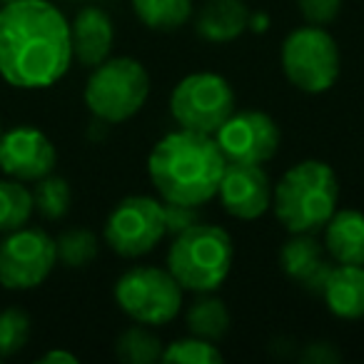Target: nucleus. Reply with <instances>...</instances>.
<instances>
[{
	"label": "nucleus",
	"instance_id": "nucleus-1",
	"mask_svg": "<svg viewBox=\"0 0 364 364\" xmlns=\"http://www.w3.org/2000/svg\"><path fill=\"white\" fill-rule=\"evenodd\" d=\"M73 63L70 23L48 0L0 8V77L21 90L55 85Z\"/></svg>",
	"mask_w": 364,
	"mask_h": 364
},
{
	"label": "nucleus",
	"instance_id": "nucleus-2",
	"mask_svg": "<svg viewBox=\"0 0 364 364\" xmlns=\"http://www.w3.org/2000/svg\"><path fill=\"white\" fill-rule=\"evenodd\" d=\"M228 160L213 135L185 130L167 132L147 157V175L162 203L200 208L218 198Z\"/></svg>",
	"mask_w": 364,
	"mask_h": 364
},
{
	"label": "nucleus",
	"instance_id": "nucleus-3",
	"mask_svg": "<svg viewBox=\"0 0 364 364\" xmlns=\"http://www.w3.org/2000/svg\"><path fill=\"white\" fill-rule=\"evenodd\" d=\"M339 182L322 160H302L289 167L272 190V208L279 225L292 235H314L334 215Z\"/></svg>",
	"mask_w": 364,
	"mask_h": 364
},
{
	"label": "nucleus",
	"instance_id": "nucleus-4",
	"mask_svg": "<svg viewBox=\"0 0 364 364\" xmlns=\"http://www.w3.org/2000/svg\"><path fill=\"white\" fill-rule=\"evenodd\" d=\"M232 237L220 225L198 223L175 235L167 250V269L190 292H215L232 269Z\"/></svg>",
	"mask_w": 364,
	"mask_h": 364
},
{
	"label": "nucleus",
	"instance_id": "nucleus-5",
	"mask_svg": "<svg viewBox=\"0 0 364 364\" xmlns=\"http://www.w3.org/2000/svg\"><path fill=\"white\" fill-rule=\"evenodd\" d=\"M150 95V75L135 58H107L92 68L85 105L100 122L117 125L142 110Z\"/></svg>",
	"mask_w": 364,
	"mask_h": 364
},
{
	"label": "nucleus",
	"instance_id": "nucleus-6",
	"mask_svg": "<svg viewBox=\"0 0 364 364\" xmlns=\"http://www.w3.org/2000/svg\"><path fill=\"white\" fill-rule=\"evenodd\" d=\"M282 70L297 90L307 95L327 92L339 77L337 41L322 26H302L282 43Z\"/></svg>",
	"mask_w": 364,
	"mask_h": 364
},
{
	"label": "nucleus",
	"instance_id": "nucleus-7",
	"mask_svg": "<svg viewBox=\"0 0 364 364\" xmlns=\"http://www.w3.org/2000/svg\"><path fill=\"white\" fill-rule=\"evenodd\" d=\"M182 292L170 269L137 264L115 282V302L130 319L140 324H167L180 314Z\"/></svg>",
	"mask_w": 364,
	"mask_h": 364
},
{
	"label": "nucleus",
	"instance_id": "nucleus-8",
	"mask_svg": "<svg viewBox=\"0 0 364 364\" xmlns=\"http://www.w3.org/2000/svg\"><path fill=\"white\" fill-rule=\"evenodd\" d=\"M170 112L185 130L215 135L235 112V90L218 73H193L175 85Z\"/></svg>",
	"mask_w": 364,
	"mask_h": 364
},
{
	"label": "nucleus",
	"instance_id": "nucleus-9",
	"mask_svg": "<svg viewBox=\"0 0 364 364\" xmlns=\"http://www.w3.org/2000/svg\"><path fill=\"white\" fill-rule=\"evenodd\" d=\"M165 235V203L145 195L120 200L105 220V242L120 257H142L152 252Z\"/></svg>",
	"mask_w": 364,
	"mask_h": 364
},
{
	"label": "nucleus",
	"instance_id": "nucleus-10",
	"mask_svg": "<svg viewBox=\"0 0 364 364\" xmlns=\"http://www.w3.org/2000/svg\"><path fill=\"white\" fill-rule=\"evenodd\" d=\"M58 264L55 240L38 228L8 232L0 242V284L6 289H33Z\"/></svg>",
	"mask_w": 364,
	"mask_h": 364
},
{
	"label": "nucleus",
	"instance_id": "nucleus-11",
	"mask_svg": "<svg viewBox=\"0 0 364 364\" xmlns=\"http://www.w3.org/2000/svg\"><path fill=\"white\" fill-rule=\"evenodd\" d=\"M213 137L228 162L264 165L277 155L282 132L267 112L242 110L232 112Z\"/></svg>",
	"mask_w": 364,
	"mask_h": 364
},
{
	"label": "nucleus",
	"instance_id": "nucleus-12",
	"mask_svg": "<svg viewBox=\"0 0 364 364\" xmlns=\"http://www.w3.org/2000/svg\"><path fill=\"white\" fill-rule=\"evenodd\" d=\"M58 152L46 132L18 125L0 135V170L21 182H36L55 170Z\"/></svg>",
	"mask_w": 364,
	"mask_h": 364
},
{
	"label": "nucleus",
	"instance_id": "nucleus-13",
	"mask_svg": "<svg viewBox=\"0 0 364 364\" xmlns=\"http://www.w3.org/2000/svg\"><path fill=\"white\" fill-rule=\"evenodd\" d=\"M272 182L262 165L228 162L220 180L218 198L223 210L237 220H257L272 208Z\"/></svg>",
	"mask_w": 364,
	"mask_h": 364
},
{
	"label": "nucleus",
	"instance_id": "nucleus-14",
	"mask_svg": "<svg viewBox=\"0 0 364 364\" xmlns=\"http://www.w3.org/2000/svg\"><path fill=\"white\" fill-rule=\"evenodd\" d=\"M279 267L299 287L319 297L334 264L327 262L324 245H319L312 235H292V240H287L279 250Z\"/></svg>",
	"mask_w": 364,
	"mask_h": 364
},
{
	"label": "nucleus",
	"instance_id": "nucleus-15",
	"mask_svg": "<svg viewBox=\"0 0 364 364\" xmlns=\"http://www.w3.org/2000/svg\"><path fill=\"white\" fill-rule=\"evenodd\" d=\"M112 41H115V28H112L110 16L100 8H82L70 23L73 58L85 68H95L107 60Z\"/></svg>",
	"mask_w": 364,
	"mask_h": 364
},
{
	"label": "nucleus",
	"instance_id": "nucleus-16",
	"mask_svg": "<svg viewBox=\"0 0 364 364\" xmlns=\"http://www.w3.org/2000/svg\"><path fill=\"white\" fill-rule=\"evenodd\" d=\"M324 252L337 264H364V215L334 210L324 225Z\"/></svg>",
	"mask_w": 364,
	"mask_h": 364
},
{
	"label": "nucleus",
	"instance_id": "nucleus-17",
	"mask_svg": "<svg viewBox=\"0 0 364 364\" xmlns=\"http://www.w3.org/2000/svg\"><path fill=\"white\" fill-rule=\"evenodd\" d=\"M319 297L337 317H364V264H334Z\"/></svg>",
	"mask_w": 364,
	"mask_h": 364
},
{
	"label": "nucleus",
	"instance_id": "nucleus-18",
	"mask_svg": "<svg viewBox=\"0 0 364 364\" xmlns=\"http://www.w3.org/2000/svg\"><path fill=\"white\" fill-rule=\"evenodd\" d=\"M250 18L242 0H208L198 16V33L210 43H230L247 31Z\"/></svg>",
	"mask_w": 364,
	"mask_h": 364
},
{
	"label": "nucleus",
	"instance_id": "nucleus-19",
	"mask_svg": "<svg viewBox=\"0 0 364 364\" xmlns=\"http://www.w3.org/2000/svg\"><path fill=\"white\" fill-rule=\"evenodd\" d=\"M185 324H188L190 334L218 344L230 329V312L223 299L210 297V292H203V297H198L188 307Z\"/></svg>",
	"mask_w": 364,
	"mask_h": 364
},
{
	"label": "nucleus",
	"instance_id": "nucleus-20",
	"mask_svg": "<svg viewBox=\"0 0 364 364\" xmlns=\"http://www.w3.org/2000/svg\"><path fill=\"white\" fill-rule=\"evenodd\" d=\"M132 11L150 31L172 33L193 16V0H132Z\"/></svg>",
	"mask_w": 364,
	"mask_h": 364
},
{
	"label": "nucleus",
	"instance_id": "nucleus-21",
	"mask_svg": "<svg viewBox=\"0 0 364 364\" xmlns=\"http://www.w3.org/2000/svg\"><path fill=\"white\" fill-rule=\"evenodd\" d=\"M36 205L33 193L21 180H0V235L16 232L31 223Z\"/></svg>",
	"mask_w": 364,
	"mask_h": 364
},
{
	"label": "nucleus",
	"instance_id": "nucleus-22",
	"mask_svg": "<svg viewBox=\"0 0 364 364\" xmlns=\"http://www.w3.org/2000/svg\"><path fill=\"white\" fill-rule=\"evenodd\" d=\"M162 342L157 339V334H152L147 327H142L140 322L135 327L125 329L117 337L115 352L117 359L125 364H155L162 362Z\"/></svg>",
	"mask_w": 364,
	"mask_h": 364
},
{
	"label": "nucleus",
	"instance_id": "nucleus-23",
	"mask_svg": "<svg viewBox=\"0 0 364 364\" xmlns=\"http://www.w3.org/2000/svg\"><path fill=\"white\" fill-rule=\"evenodd\" d=\"M70 185L63 177L50 175L36 180V190H33V205L46 220H63L70 210Z\"/></svg>",
	"mask_w": 364,
	"mask_h": 364
},
{
	"label": "nucleus",
	"instance_id": "nucleus-24",
	"mask_svg": "<svg viewBox=\"0 0 364 364\" xmlns=\"http://www.w3.org/2000/svg\"><path fill=\"white\" fill-rule=\"evenodd\" d=\"M58 259L65 267H87L97 257V237L90 230H68L55 240Z\"/></svg>",
	"mask_w": 364,
	"mask_h": 364
},
{
	"label": "nucleus",
	"instance_id": "nucleus-25",
	"mask_svg": "<svg viewBox=\"0 0 364 364\" xmlns=\"http://www.w3.org/2000/svg\"><path fill=\"white\" fill-rule=\"evenodd\" d=\"M162 362H177V364H220L223 352L215 342H208L203 337H185L175 339L162 349Z\"/></svg>",
	"mask_w": 364,
	"mask_h": 364
},
{
	"label": "nucleus",
	"instance_id": "nucleus-26",
	"mask_svg": "<svg viewBox=\"0 0 364 364\" xmlns=\"http://www.w3.org/2000/svg\"><path fill=\"white\" fill-rule=\"evenodd\" d=\"M31 337V317L23 309L11 307L0 312V357H13L26 347Z\"/></svg>",
	"mask_w": 364,
	"mask_h": 364
},
{
	"label": "nucleus",
	"instance_id": "nucleus-27",
	"mask_svg": "<svg viewBox=\"0 0 364 364\" xmlns=\"http://www.w3.org/2000/svg\"><path fill=\"white\" fill-rule=\"evenodd\" d=\"M297 6L309 26H327L339 16L342 0H297Z\"/></svg>",
	"mask_w": 364,
	"mask_h": 364
},
{
	"label": "nucleus",
	"instance_id": "nucleus-28",
	"mask_svg": "<svg viewBox=\"0 0 364 364\" xmlns=\"http://www.w3.org/2000/svg\"><path fill=\"white\" fill-rule=\"evenodd\" d=\"M165 223H167V232L170 235H180L188 228L200 223V213L193 205H175V203H165Z\"/></svg>",
	"mask_w": 364,
	"mask_h": 364
},
{
	"label": "nucleus",
	"instance_id": "nucleus-29",
	"mask_svg": "<svg viewBox=\"0 0 364 364\" xmlns=\"http://www.w3.org/2000/svg\"><path fill=\"white\" fill-rule=\"evenodd\" d=\"M41 362H43V364H53V362L75 364V362H77V357H75V354H70V352H65V349H53V352L43 354V357H41Z\"/></svg>",
	"mask_w": 364,
	"mask_h": 364
},
{
	"label": "nucleus",
	"instance_id": "nucleus-30",
	"mask_svg": "<svg viewBox=\"0 0 364 364\" xmlns=\"http://www.w3.org/2000/svg\"><path fill=\"white\" fill-rule=\"evenodd\" d=\"M0 135H3V122H0Z\"/></svg>",
	"mask_w": 364,
	"mask_h": 364
},
{
	"label": "nucleus",
	"instance_id": "nucleus-31",
	"mask_svg": "<svg viewBox=\"0 0 364 364\" xmlns=\"http://www.w3.org/2000/svg\"><path fill=\"white\" fill-rule=\"evenodd\" d=\"M3 3H8V0H3Z\"/></svg>",
	"mask_w": 364,
	"mask_h": 364
}]
</instances>
